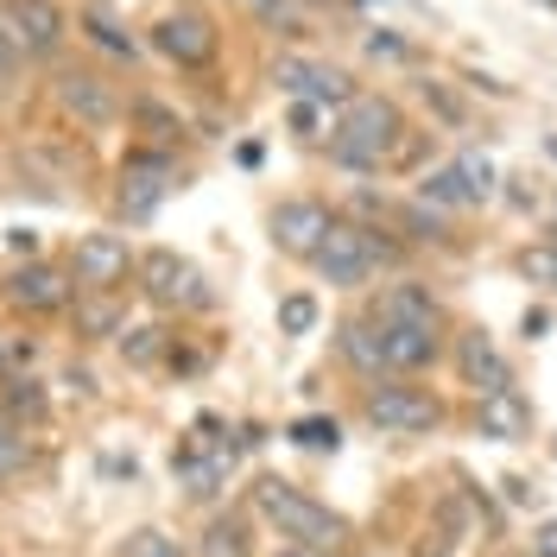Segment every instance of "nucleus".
I'll list each match as a JSON object with an SVG mask.
<instances>
[{"label":"nucleus","mask_w":557,"mask_h":557,"mask_svg":"<svg viewBox=\"0 0 557 557\" xmlns=\"http://www.w3.org/2000/svg\"><path fill=\"white\" fill-rule=\"evenodd\" d=\"M418 127L399 96L386 89H361L343 114H330V139H323V159L348 177H386L406 172V152L418 146Z\"/></svg>","instance_id":"obj_1"},{"label":"nucleus","mask_w":557,"mask_h":557,"mask_svg":"<svg viewBox=\"0 0 557 557\" xmlns=\"http://www.w3.org/2000/svg\"><path fill=\"white\" fill-rule=\"evenodd\" d=\"M247 507H253V520L278 539V552H343L348 539H355L348 513H336L323 494H311V487L292 482V475H273V469L253 475Z\"/></svg>","instance_id":"obj_2"},{"label":"nucleus","mask_w":557,"mask_h":557,"mask_svg":"<svg viewBox=\"0 0 557 557\" xmlns=\"http://www.w3.org/2000/svg\"><path fill=\"white\" fill-rule=\"evenodd\" d=\"M134 26L139 45L159 64H172L177 76H215L228 58V20L209 0H152Z\"/></svg>","instance_id":"obj_3"},{"label":"nucleus","mask_w":557,"mask_h":557,"mask_svg":"<svg viewBox=\"0 0 557 557\" xmlns=\"http://www.w3.org/2000/svg\"><path fill=\"white\" fill-rule=\"evenodd\" d=\"M412 260V247L399 242L386 222H361V215H348L343 209V222L330 228V242L317 247V260H311V273L330 285V292H374V278H393L399 267Z\"/></svg>","instance_id":"obj_4"},{"label":"nucleus","mask_w":557,"mask_h":557,"mask_svg":"<svg viewBox=\"0 0 557 557\" xmlns=\"http://www.w3.org/2000/svg\"><path fill=\"white\" fill-rule=\"evenodd\" d=\"M355 418L374 431V437H437L456 424V406L444 386L431 381H368L355 386Z\"/></svg>","instance_id":"obj_5"},{"label":"nucleus","mask_w":557,"mask_h":557,"mask_svg":"<svg viewBox=\"0 0 557 557\" xmlns=\"http://www.w3.org/2000/svg\"><path fill=\"white\" fill-rule=\"evenodd\" d=\"M45 96L51 108L64 114L70 127H83V134H114V127H127V83H114V70L96 64V58H64V64L51 70V83H45Z\"/></svg>","instance_id":"obj_6"},{"label":"nucleus","mask_w":557,"mask_h":557,"mask_svg":"<svg viewBox=\"0 0 557 557\" xmlns=\"http://www.w3.org/2000/svg\"><path fill=\"white\" fill-rule=\"evenodd\" d=\"M177 190H184V165H177V152L134 139V146L121 152V165H114V190H108V209H114V222H127V228H146V222H152L159 209L172 203Z\"/></svg>","instance_id":"obj_7"},{"label":"nucleus","mask_w":557,"mask_h":557,"mask_svg":"<svg viewBox=\"0 0 557 557\" xmlns=\"http://www.w3.org/2000/svg\"><path fill=\"white\" fill-rule=\"evenodd\" d=\"M134 298L146 305V311H159V317H209L215 311V285H209V273L190 260V253H177V247H165V242L139 247Z\"/></svg>","instance_id":"obj_8"},{"label":"nucleus","mask_w":557,"mask_h":557,"mask_svg":"<svg viewBox=\"0 0 557 557\" xmlns=\"http://www.w3.org/2000/svg\"><path fill=\"white\" fill-rule=\"evenodd\" d=\"M0 305L26 323H45V317H70L76 305V278H70L64 260L38 253V260H7L0 267Z\"/></svg>","instance_id":"obj_9"},{"label":"nucleus","mask_w":557,"mask_h":557,"mask_svg":"<svg viewBox=\"0 0 557 557\" xmlns=\"http://www.w3.org/2000/svg\"><path fill=\"white\" fill-rule=\"evenodd\" d=\"M336 222H343V203H330V197H317V190H292V197L267 203V247H273L278 260L311 267L317 247L330 242Z\"/></svg>","instance_id":"obj_10"},{"label":"nucleus","mask_w":557,"mask_h":557,"mask_svg":"<svg viewBox=\"0 0 557 557\" xmlns=\"http://www.w3.org/2000/svg\"><path fill=\"white\" fill-rule=\"evenodd\" d=\"M0 26L26 51L33 70H58L70 58V38H76V13L64 0H0Z\"/></svg>","instance_id":"obj_11"},{"label":"nucleus","mask_w":557,"mask_h":557,"mask_svg":"<svg viewBox=\"0 0 557 557\" xmlns=\"http://www.w3.org/2000/svg\"><path fill=\"white\" fill-rule=\"evenodd\" d=\"M267 76H273L278 96H292V102H311V108H323V114H343V108L361 96L355 70L330 64V58H317V51H278Z\"/></svg>","instance_id":"obj_12"},{"label":"nucleus","mask_w":557,"mask_h":557,"mask_svg":"<svg viewBox=\"0 0 557 557\" xmlns=\"http://www.w3.org/2000/svg\"><path fill=\"white\" fill-rule=\"evenodd\" d=\"M64 267L76 278V292H134L139 273V247L121 228H83L64 247Z\"/></svg>","instance_id":"obj_13"},{"label":"nucleus","mask_w":557,"mask_h":557,"mask_svg":"<svg viewBox=\"0 0 557 557\" xmlns=\"http://www.w3.org/2000/svg\"><path fill=\"white\" fill-rule=\"evenodd\" d=\"M361 311H374L381 323H399V330H424V336H456V311L437 285H424L412 273H393L386 285H374L361 298Z\"/></svg>","instance_id":"obj_14"},{"label":"nucleus","mask_w":557,"mask_h":557,"mask_svg":"<svg viewBox=\"0 0 557 557\" xmlns=\"http://www.w3.org/2000/svg\"><path fill=\"white\" fill-rule=\"evenodd\" d=\"M450 374L469 399H494V393H513L520 374H513V355L494 343L487 323H456L450 336Z\"/></svg>","instance_id":"obj_15"},{"label":"nucleus","mask_w":557,"mask_h":557,"mask_svg":"<svg viewBox=\"0 0 557 557\" xmlns=\"http://www.w3.org/2000/svg\"><path fill=\"white\" fill-rule=\"evenodd\" d=\"M330 355H336V368H343L355 386L368 381H386V355H381V323L361 311H343L336 323H330Z\"/></svg>","instance_id":"obj_16"},{"label":"nucleus","mask_w":557,"mask_h":557,"mask_svg":"<svg viewBox=\"0 0 557 557\" xmlns=\"http://www.w3.org/2000/svg\"><path fill=\"white\" fill-rule=\"evenodd\" d=\"M260 539H267V525L253 520L247 500H235L203 520V532L190 539V557H260Z\"/></svg>","instance_id":"obj_17"},{"label":"nucleus","mask_w":557,"mask_h":557,"mask_svg":"<svg viewBox=\"0 0 557 557\" xmlns=\"http://www.w3.org/2000/svg\"><path fill=\"white\" fill-rule=\"evenodd\" d=\"M127 323H134V292H76V305H70L76 343H121Z\"/></svg>","instance_id":"obj_18"},{"label":"nucleus","mask_w":557,"mask_h":557,"mask_svg":"<svg viewBox=\"0 0 557 557\" xmlns=\"http://www.w3.org/2000/svg\"><path fill=\"white\" fill-rule=\"evenodd\" d=\"M469 424H475V437H487V444H532V424H539V418H532V399L513 386V393L475 399Z\"/></svg>","instance_id":"obj_19"},{"label":"nucleus","mask_w":557,"mask_h":557,"mask_svg":"<svg viewBox=\"0 0 557 557\" xmlns=\"http://www.w3.org/2000/svg\"><path fill=\"white\" fill-rule=\"evenodd\" d=\"M76 38H89V45L108 51L114 64H134L139 51H146V45H139V26H127L108 0H83V7H76Z\"/></svg>","instance_id":"obj_20"},{"label":"nucleus","mask_w":557,"mask_h":557,"mask_svg":"<svg viewBox=\"0 0 557 557\" xmlns=\"http://www.w3.org/2000/svg\"><path fill=\"white\" fill-rule=\"evenodd\" d=\"M386 228H393L406 247H456L450 215H437V209L418 203V197H399V203L386 209Z\"/></svg>","instance_id":"obj_21"},{"label":"nucleus","mask_w":557,"mask_h":557,"mask_svg":"<svg viewBox=\"0 0 557 557\" xmlns=\"http://www.w3.org/2000/svg\"><path fill=\"white\" fill-rule=\"evenodd\" d=\"M114 348H121V361H127L134 374H159V368H172L177 330L172 323H127V336Z\"/></svg>","instance_id":"obj_22"},{"label":"nucleus","mask_w":557,"mask_h":557,"mask_svg":"<svg viewBox=\"0 0 557 557\" xmlns=\"http://www.w3.org/2000/svg\"><path fill=\"white\" fill-rule=\"evenodd\" d=\"M172 475L184 482L190 500H209V494H222V482H228V456L222 450H197V444H177L172 450Z\"/></svg>","instance_id":"obj_23"},{"label":"nucleus","mask_w":557,"mask_h":557,"mask_svg":"<svg viewBox=\"0 0 557 557\" xmlns=\"http://www.w3.org/2000/svg\"><path fill=\"white\" fill-rule=\"evenodd\" d=\"M0 412L13 418V424H26V431H45V418H51V393H45L38 374L13 368V374L0 381Z\"/></svg>","instance_id":"obj_24"},{"label":"nucleus","mask_w":557,"mask_h":557,"mask_svg":"<svg viewBox=\"0 0 557 557\" xmlns=\"http://www.w3.org/2000/svg\"><path fill=\"white\" fill-rule=\"evenodd\" d=\"M418 203H431L437 215H462V209H475V197H469V184H462V172H456V159H444V165H424L412 184Z\"/></svg>","instance_id":"obj_25"},{"label":"nucleus","mask_w":557,"mask_h":557,"mask_svg":"<svg viewBox=\"0 0 557 557\" xmlns=\"http://www.w3.org/2000/svg\"><path fill=\"white\" fill-rule=\"evenodd\" d=\"M33 462H38V431H26V424H13V418L0 412V494L26 482Z\"/></svg>","instance_id":"obj_26"},{"label":"nucleus","mask_w":557,"mask_h":557,"mask_svg":"<svg viewBox=\"0 0 557 557\" xmlns=\"http://www.w3.org/2000/svg\"><path fill=\"white\" fill-rule=\"evenodd\" d=\"M127 134L146 139V146H165V152H177L184 121H177V114L159 102V96H134V108H127Z\"/></svg>","instance_id":"obj_27"},{"label":"nucleus","mask_w":557,"mask_h":557,"mask_svg":"<svg viewBox=\"0 0 557 557\" xmlns=\"http://www.w3.org/2000/svg\"><path fill=\"white\" fill-rule=\"evenodd\" d=\"M114 557H190V545L177 539L172 525H127L121 532V545H114Z\"/></svg>","instance_id":"obj_28"},{"label":"nucleus","mask_w":557,"mask_h":557,"mask_svg":"<svg viewBox=\"0 0 557 557\" xmlns=\"http://www.w3.org/2000/svg\"><path fill=\"white\" fill-rule=\"evenodd\" d=\"M513 273H520L532 292H552V298H557V235H552V242L513 247Z\"/></svg>","instance_id":"obj_29"},{"label":"nucleus","mask_w":557,"mask_h":557,"mask_svg":"<svg viewBox=\"0 0 557 557\" xmlns=\"http://www.w3.org/2000/svg\"><path fill=\"white\" fill-rule=\"evenodd\" d=\"M273 323H278V336H317L323 298H317V292H285V298L273 305Z\"/></svg>","instance_id":"obj_30"},{"label":"nucleus","mask_w":557,"mask_h":557,"mask_svg":"<svg viewBox=\"0 0 557 557\" xmlns=\"http://www.w3.org/2000/svg\"><path fill=\"white\" fill-rule=\"evenodd\" d=\"M285 437H292L298 450H311V456H336L343 450V418H292Z\"/></svg>","instance_id":"obj_31"},{"label":"nucleus","mask_w":557,"mask_h":557,"mask_svg":"<svg viewBox=\"0 0 557 557\" xmlns=\"http://www.w3.org/2000/svg\"><path fill=\"white\" fill-rule=\"evenodd\" d=\"M26 83H33V64H26V51L7 38V26H0V108L20 102V96H26Z\"/></svg>","instance_id":"obj_32"},{"label":"nucleus","mask_w":557,"mask_h":557,"mask_svg":"<svg viewBox=\"0 0 557 557\" xmlns=\"http://www.w3.org/2000/svg\"><path fill=\"white\" fill-rule=\"evenodd\" d=\"M418 96H424V108L444 121V127H469V108H462V96H456L450 83H437V76H424L418 83Z\"/></svg>","instance_id":"obj_33"},{"label":"nucleus","mask_w":557,"mask_h":557,"mask_svg":"<svg viewBox=\"0 0 557 557\" xmlns=\"http://www.w3.org/2000/svg\"><path fill=\"white\" fill-rule=\"evenodd\" d=\"M456 159V172H462V184H469V197H475V209L482 203H494V165H487L482 152H469V146H462V152H450Z\"/></svg>","instance_id":"obj_34"},{"label":"nucleus","mask_w":557,"mask_h":557,"mask_svg":"<svg viewBox=\"0 0 557 557\" xmlns=\"http://www.w3.org/2000/svg\"><path fill=\"white\" fill-rule=\"evenodd\" d=\"M368 58H386V64H412L418 51L406 45V38H393V33L381 26V33H368Z\"/></svg>","instance_id":"obj_35"},{"label":"nucleus","mask_w":557,"mask_h":557,"mask_svg":"<svg viewBox=\"0 0 557 557\" xmlns=\"http://www.w3.org/2000/svg\"><path fill=\"white\" fill-rule=\"evenodd\" d=\"M285 121H292V139H305V146H311V139H317V127H323V108H311V102H292V114H285Z\"/></svg>","instance_id":"obj_36"},{"label":"nucleus","mask_w":557,"mask_h":557,"mask_svg":"<svg viewBox=\"0 0 557 557\" xmlns=\"http://www.w3.org/2000/svg\"><path fill=\"white\" fill-rule=\"evenodd\" d=\"M7 374H13V343L0 336V381H7Z\"/></svg>","instance_id":"obj_37"},{"label":"nucleus","mask_w":557,"mask_h":557,"mask_svg":"<svg viewBox=\"0 0 557 557\" xmlns=\"http://www.w3.org/2000/svg\"><path fill=\"white\" fill-rule=\"evenodd\" d=\"M278 557H336V552H278Z\"/></svg>","instance_id":"obj_38"},{"label":"nucleus","mask_w":557,"mask_h":557,"mask_svg":"<svg viewBox=\"0 0 557 557\" xmlns=\"http://www.w3.org/2000/svg\"><path fill=\"white\" fill-rule=\"evenodd\" d=\"M552 209H557V190H552ZM552 235H557V228H552Z\"/></svg>","instance_id":"obj_39"}]
</instances>
